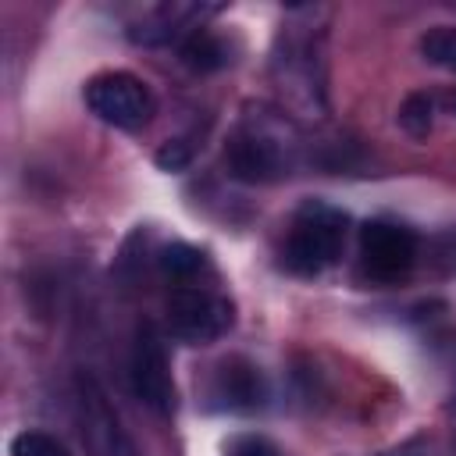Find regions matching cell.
<instances>
[{
  "mask_svg": "<svg viewBox=\"0 0 456 456\" xmlns=\"http://www.w3.org/2000/svg\"><path fill=\"white\" fill-rule=\"evenodd\" d=\"M224 157H228V171L239 182H278L296 167L299 139L281 114L256 107L242 114L239 128L228 139Z\"/></svg>",
  "mask_w": 456,
  "mask_h": 456,
  "instance_id": "obj_1",
  "label": "cell"
},
{
  "mask_svg": "<svg viewBox=\"0 0 456 456\" xmlns=\"http://www.w3.org/2000/svg\"><path fill=\"white\" fill-rule=\"evenodd\" d=\"M346 214L331 203L321 200H306L292 224H289V239H285V264L296 274H321L331 264H338L342 246H346Z\"/></svg>",
  "mask_w": 456,
  "mask_h": 456,
  "instance_id": "obj_2",
  "label": "cell"
},
{
  "mask_svg": "<svg viewBox=\"0 0 456 456\" xmlns=\"http://www.w3.org/2000/svg\"><path fill=\"white\" fill-rule=\"evenodd\" d=\"M235 321V306L228 296L207 289V285H175L167 299V328L175 338L189 346H207L228 335Z\"/></svg>",
  "mask_w": 456,
  "mask_h": 456,
  "instance_id": "obj_3",
  "label": "cell"
},
{
  "mask_svg": "<svg viewBox=\"0 0 456 456\" xmlns=\"http://www.w3.org/2000/svg\"><path fill=\"white\" fill-rule=\"evenodd\" d=\"M86 107L114 128H142L153 118L157 100L132 71H103L86 82Z\"/></svg>",
  "mask_w": 456,
  "mask_h": 456,
  "instance_id": "obj_4",
  "label": "cell"
},
{
  "mask_svg": "<svg viewBox=\"0 0 456 456\" xmlns=\"http://www.w3.org/2000/svg\"><path fill=\"white\" fill-rule=\"evenodd\" d=\"M75 417H78V431L89 456H139L107 392L89 374H78L75 381Z\"/></svg>",
  "mask_w": 456,
  "mask_h": 456,
  "instance_id": "obj_5",
  "label": "cell"
},
{
  "mask_svg": "<svg viewBox=\"0 0 456 456\" xmlns=\"http://www.w3.org/2000/svg\"><path fill=\"white\" fill-rule=\"evenodd\" d=\"M420 256V239L395 221H367L360 228V264L374 281H399Z\"/></svg>",
  "mask_w": 456,
  "mask_h": 456,
  "instance_id": "obj_6",
  "label": "cell"
},
{
  "mask_svg": "<svg viewBox=\"0 0 456 456\" xmlns=\"http://www.w3.org/2000/svg\"><path fill=\"white\" fill-rule=\"evenodd\" d=\"M128 378H132V392L160 417L175 413V378H171V363L164 353V338L153 324H139L135 342H132V360H128Z\"/></svg>",
  "mask_w": 456,
  "mask_h": 456,
  "instance_id": "obj_7",
  "label": "cell"
},
{
  "mask_svg": "<svg viewBox=\"0 0 456 456\" xmlns=\"http://www.w3.org/2000/svg\"><path fill=\"white\" fill-rule=\"evenodd\" d=\"M210 399H214L217 410L253 413V410H260L264 399H267L264 374H260L246 356H228V360H221L217 370H214Z\"/></svg>",
  "mask_w": 456,
  "mask_h": 456,
  "instance_id": "obj_8",
  "label": "cell"
},
{
  "mask_svg": "<svg viewBox=\"0 0 456 456\" xmlns=\"http://www.w3.org/2000/svg\"><path fill=\"white\" fill-rule=\"evenodd\" d=\"M278 82L281 89H289L292 96H303V103L310 107L314 100L321 103V61L314 50V39H289L285 43V57H278Z\"/></svg>",
  "mask_w": 456,
  "mask_h": 456,
  "instance_id": "obj_9",
  "label": "cell"
},
{
  "mask_svg": "<svg viewBox=\"0 0 456 456\" xmlns=\"http://www.w3.org/2000/svg\"><path fill=\"white\" fill-rule=\"evenodd\" d=\"M182 57H185V64L196 68V71H214V68H221V64L228 61V50H224V43H221L214 32L192 28V36L182 43Z\"/></svg>",
  "mask_w": 456,
  "mask_h": 456,
  "instance_id": "obj_10",
  "label": "cell"
},
{
  "mask_svg": "<svg viewBox=\"0 0 456 456\" xmlns=\"http://www.w3.org/2000/svg\"><path fill=\"white\" fill-rule=\"evenodd\" d=\"M160 264H164V274H167L175 285H196V278H200L203 267H207V256H203L196 246L175 242V246L164 249Z\"/></svg>",
  "mask_w": 456,
  "mask_h": 456,
  "instance_id": "obj_11",
  "label": "cell"
},
{
  "mask_svg": "<svg viewBox=\"0 0 456 456\" xmlns=\"http://www.w3.org/2000/svg\"><path fill=\"white\" fill-rule=\"evenodd\" d=\"M399 128L413 139H428L435 128V96L431 93H410L399 103Z\"/></svg>",
  "mask_w": 456,
  "mask_h": 456,
  "instance_id": "obj_12",
  "label": "cell"
},
{
  "mask_svg": "<svg viewBox=\"0 0 456 456\" xmlns=\"http://www.w3.org/2000/svg\"><path fill=\"white\" fill-rule=\"evenodd\" d=\"M420 53L428 64L456 75V25H435L420 36Z\"/></svg>",
  "mask_w": 456,
  "mask_h": 456,
  "instance_id": "obj_13",
  "label": "cell"
},
{
  "mask_svg": "<svg viewBox=\"0 0 456 456\" xmlns=\"http://www.w3.org/2000/svg\"><path fill=\"white\" fill-rule=\"evenodd\" d=\"M11 456H71V449L46 431H21L11 438Z\"/></svg>",
  "mask_w": 456,
  "mask_h": 456,
  "instance_id": "obj_14",
  "label": "cell"
},
{
  "mask_svg": "<svg viewBox=\"0 0 456 456\" xmlns=\"http://www.w3.org/2000/svg\"><path fill=\"white\" fill-rule=\"evenodd\" d=\"M431 264H435L442 274H456V228L442 232V235L431 242Z\"/></svg>",
  "mask_w": 456,
  "mask_h": 456,
  "instance_id": "obj_15",
  "label": "cell"
},
{
  "mask_svg": "<svg viewBox=\"0 0 456 456\" xmlns=\"http://www.w3.org/2000/svg\"><path fill=\"white\" fill-rule=\"evenodd\" d=\"M224 456H278V449L260 435H239L228 442Z\"/></svg>",
  "mask_w": 456,
  "mask_h": 456,
  "instance_id": "obj_16",
  "label": "cell"
},
{
  "mask_svg": "<svg viewBox=\"0 0 456 456\" xmlns=\"http://www.w3.org/2000/svg\"><path fill=\"white\" fill-rule=\"evenodd\" d=\"M153 160H157L164 171H182V167L192 160V150H189L185 142H178V139H175V142H164V146L157 150V157H153Z\"/></svg>",
  "mask_w": 456,
  "mask_h": 456,
  "instance_id": "obj_17",
  "label": "cell"
},
{
  "mask_svg": "<svg viewBox=\"0 0 456 456\" xmlns=\"http://www.w3.org/2000/svg\"><path fill=\"white\" fill-rule=\"evenodd\" d=\"M435 110H442V114L456 118V86H449V89H442V93L435 96Z\"/></svg>",
  "mask_w": 456,
  "mask_h": 456,
  "instance_id": "obj_18",
  "label": "cell"
}]
</instances>
